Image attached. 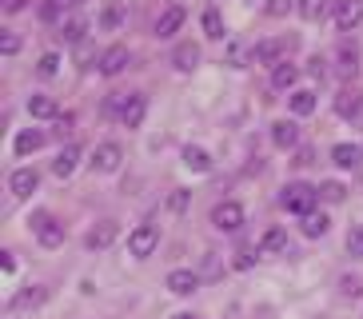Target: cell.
<instances>
[{"label": "cell", "instance_id": "6da1fadb", "mask_svg": "<svg viewBox=\"0 0 363 319\" xmlns=\"http://www.w3.org/2000/svg\"><path fill=\"white\" fill-rule=\"evenodd\" d=\"M315 196H320V188H311V184H288L284 196H279V203H284V212L308 216L315 208Z\"/></svg>", "mask_w": 363, "mask_h": 319}, {"label": "cell", "instance_id": "7a4b0ae2", "mask_svg": "<svg viewBox=\"0 0 363 319\" xmlns=\"http://www.w3.org/2000/svg\"><path fill=\"white\" fill-rule=\"evenodd\" d=\"M33 232H36V240H40L44 247H60L65 244V223L56 220L52 212H36L33 216Z\"/></svg>", "mask_w": 363, "mask_h": 319}, {"label": "cell", "instance_id": "3957f363", "mask_svg": "<svg viewBox=\"0 0 363 319\" xmlns=\"http://www.w3.org/2000/svg\"><path fill=\"white\" fill-rule=\"evenodd\" d=\"M156 247H160V232H156L152 223H140L136 232L128 235V252L136 255V259H148V255L156 252Z\"/></svg>", "mask_w": 363, "mask_h": 319}, {"label": "cell", "instance_id": "277c9868", "mask_svg": "<svg viewBox=\"0 0 363 319\" xmlns=\"http://www.w3.org/2000/svg\"><path fill=\"white\" fill-rule=\"evenodd\" d=\"M212 223L220 228V232H240L244 228V208L235 200H224V203H216V212H212Z\"/></svg>", "mask_w": 363, "mask_h": 319}, {"label": "cell", "instance_id": "5b68a950", "mask_svg": "<svg viewBox=\"0 0 363 319\" xmlns=\"http://www.w3.org/2000/svg\"><path fill=\"white\" fill-rule=\"evenodd\" d=\"M363 21V0H335V28L355 32Z\"/></svg>", "mask_w": 363, "mask_h": 319}, {"label": "cell", "instance_id": "8992f818", "mask_svg": "<svg viewBox=\"0 0 363 319\" xmlns=\"http://www.w3.org/2000/svg\"><path fill=\"white\" fill-rule=\"evenodd\" d=\"M36 188H40V176H36V168H16V172L9 176V191L16 196V200L33 196Z\"/></svg>", "mask_w": 363, "mask_h": 319}, {"label": "cell", "instance_id": "52a82bcc", "mask_svg": "<svg viewBox=\"0 0 363 319\" xmlns=\"http://www.w3.org/2000/svg\"><path fill=\"white\" fill-rule=\"evenodd\" d=\"M120 160H124V148L108 140V144H100V148L92 152V172H116Z\"/></svg>", "mask_w": 363, "mask_h": 319}, {"label": "cell", "instance_id": "ba28073f", "mask_svg": "<svg viewBox=\"0 0 363 319\" xmlns=\"http://www.w3.org/2000/svg\"><path fill=\"white\" fill-rule=\"evenodd\" d=\"M116 235H120V223L116 220H100L96 228L88 232V247H92V252H104V247L116 244Z\"/></svg>", "mask_w": 363, "mask_h": 319}, {"label": "cell", "instance_id": "9c48e42d", "mask_svg": "<svg viewBox=\"0 0 363 319\" xmlns=\"http://www.w3.org/2000/svg\"><path fill=\"white\" fill-rule=\"evenodd\" d=\"M180 28H184V9H180V4H172V9H164L160 16H156V36H160V40L176 36Z\"/></svg>", "mask_w": 363, "mask_h": 319}, {"label": "cell", "instance_id": "30bf717a", "mask_svg": "<svg viewBox=\"0 0 363 319\" xmlns=\"http://www.w3.org/2000/svg\"><path fill=\"white\" fill-rule=\"evenodd\" d=\"M128 60H132L128 48H124V44H112V48L100 56V72H104V76H120L124 68H128Z\"/></svg>", "mask_w": 363, "mask_h": 319}, {"label": "cell", "instance_id": "8fae6325", "mask_svg": "<svg viewBox=\"0 0 363 319\" xmlns=\"http://www.w3.org/2000/svg\"><path fill=\"white\" fill-rule=\"evenodd\" d=\"M144 112H148V96L132 92L128 104H124V112H120V120H124V128H140V124H144Z\"/></svg>", "mask_w": 363, "mask_h": 319}, {"label": "cell", "instance_id": "7c38bea8", "mask_svg": "<svg viewBox=\"0 0 363 319\" xmlns=\"http://www.w3.org/2000/svg\"><path fill=\"white\" fill-rule=\"evenodd\" d=\"M76 160H80V148H76V144H65V148L56 152V160H52V176L68 180V176L76 172Z\"/></svg>", "mask_w": 363, "mask_h": 319}, {"label": "cell", "instance_id": "4fadbf2b", "mask_svg": "<svg viewBox=\"0 0 363 319\" xmlns=\"http://www.w3.org/2000/svg\"><path fill=\"white\" fill-rule=\"evenodd\" d=\"M359 108H363V92H359V88H343V92L335 96V112H340L343 120L359 116Z\"/></svg>", "mask_w": 363, "mask_h": 319}, {"label": "cell", "instance_id": "5bb4252c", "mask_svg": "<svg viewBox=\"0 0 363 319\" xmlns=\"http://www.w3.org/2000/svg\"><path fill=\"white\" fill-rule=\"evenodd\" d=\"M359 160H363V148L359 144H335V148H331V164H335V168H359Z\"/></svg>", "mask_w": 363, "mask_h": 319}, {"label": "cell", "instance_id": "9a60e30c", "mask_svg": "<svg viewBox=\"0 0 363 319\" xmlns=\"http://www.w3.org/2000/svg\"><path fill=\"white\" fill-rule=\"evenodd\" d=\"M288 48H291V40H264V44L252 48V52H256L252 60H256V64H279V56L288 52Z\"/></svg>", "mask_w": 363, "mask_h": 319}, {"label": "cell", "instance_id": "2e32d148", "mask_svg": "<svg viewBox=\"0 0 363 319\" xmlns=\"http://www.w3.org/2000/svg\"><path fill=\"white\" fill-rule=\"evenodd\" d=\"M296 80H299V68H296V64H288V60L272 64V88L288 92V88H296Z\"/></svg>", "mask_w": 363, "mask_h": 319}, {"label": "cell", "instance_id": "e0dca14e", "mask_svg": "<svg viewBox=\"0 0 363 319\" xmlns=\"http://www.w3.org/2000/svg\"><path fill=\"white\" fill-rule=\"evenodd\" d=\"M272 144H276V148H296L299 128L291 124V120H276V124H272Z\"/></svg>", "mask_w": 363, "mask_h": 319}, {"label": "cell", "instance_id": "ac0fdd59", "mask_svg": "<svg viewBox=\"0 0 363 319\" xmlns=\"http://www.w3.org/2000/svg\"><path fill=\"white\" fill-rule=\"evenodd\" d=\"M288 252V232L284 228H267L259 240V255H284Z\"/></svg>", "mask_w": 363, "mask_h": 319}, {"label": "cell", "instance_id": "d6986e66", "mask_svg": "<svg viewBox=\"0 0 363 319\" xmlns=\"http://www.w3.org/2000/svg\"><path fill=\"white\" fill-rule=\"evenodd\" d=\"M196 287H200V276H196V272H184V267H180V272H172V276H168V291H172V296H192Z\"/></svg>", "mask_w": 363, "mask_h": 319}, {"label": "cell", "instance_id": "ffe728a7", "mask_svg": "<svg viewBox=\"0 0 363 319\" xmlns=\"http://www.w3.org/2000/svg\"><path fill=\"white\" fill-rule=\"evenodd\" d=\"M12 148H16V156H33V152L44 148V132H40V128H24Z\"/></svg>", "mask_w": 363, "mask_h": 319}, {"label": "cell", "instance_id": "44dd1931", "mask_svg": "<svg viewBox=\"0 0 363 319\" xmlns=\"http://www.w3.org/2000/svg\"><path fill=\"white\" fill-rule=\"evenodd\" d=\"M172 64H176L180 72H192L196 64H200V48H196L192 40H188V44H176V52H172Z\"/></svg>", "mask_w": 363, "mask_h": 319}, {"label": "cell", "instance_id": "7402d4cb", "mask_svg": "<svg viewBox=\"0 0 363 319\" xmlns=\"http://www.w3.org/2000/svg\"><path fill=\"white\" fill-rule=\"evenodd\" d=\"M328 228H331V220L323 212H308L303 216V223H299V232L308 235V240H320V235H328Z\"/></svg>", "mask_w": 363, "mask_h": 319}, {"label": "cell", "instance_id": "603a6c76", "mask_svg": "<svg viewBox=\"0 0 363 319\" xmlns=\"http://www.w3.org/2000/svg\"><path fill=\"white\" fill-rule=\"evenodd\" d=\"M28 116L33 120H52V116H60V112H56L52 96H28Z\"/></svg>", "mask_w": 363, "mask_h": 319}, {"label": "cell", "instance_id": "cb8c5ba5", "mask_svg": "<svg viewBox=\"0 0 363 319\" xmlns=\"http://www.w3.org/2000/svg\"><path fill=\"white\" fill-rule=\"evenodd\" d=\"M288 104H291L296 116H311V112H315V92H311V88H296Z\"/></svg>", "mask_w": 363, "mask_h": 319}, {"label": "cell", "instance_id": "d4e9b609", "mask_svg": "<svg viewBox=\"0 0 363 319\" xmlns=\"http://www.w3.org/2000/svg\"><path fill=\"white\" fill-rule=\"evenodd\" d=\"M44 296H48L44 287H24V291H16V296H12V308H16V311H24V308H40Z\"/></svg>", "mask_w": 363, "mask_h": 319}, {"label": "cell", "instance_id": "484cf974", "mask_svg": "<svg viewBox=\"0 0 363 319\" xmlns=\"http://www.w3.org/2000/svg\"><path fill=\"white\" fill-rule=\"evenodd\" d=\"M184 168L188 172H212V156L203 148H184Z\"/></svg>", "mask_w": 363, "mask_h": 319}, {"label": "cell", "instance_id": "4316f807", "mask_svg": "<svg viewBox=\"0 0 363 319\" xmlns=\"http://www.w3.org/2000/svg\"><path fill=\"white\" fill-rule=\"evenodd\" d=\"M84 32H88V21H84V16H68V21L60 24V36H65L68 44H80V40H84Z\"/></svg>", "mask_w": 363, "mask_h": 319}, {"label": "cell", "instance_id": "83f0119b", "mask_svg": "<svg viewBox=\"0 0 363 319\" xmlns=\"http://www.w3.org/2000/svg\"><path fill=\"white\" fill-rule=\"evenodd\" d=\"M323 12H328V0H299V16L303 21H323Z\"/></svg>", "mask_w": 363, "mask_h": 319}, {"label": "cell", "instance_id": "f1b7e54d", "mask_svg": "<svg viewBox=\"0 0 363 319\" xmlns=\"http://www.w3.org/2000/svg\"><path fill=\"white\" fill-rule=\"evenodd\" d=\"M203 32H208L212 40H224V16H220L216 9H208V12H203Z\"/></svg>", "mask_w": 363, "mask_h": 319}, {"label": "cell", "instance_id": "f546056e", "mask_svg": "<svg viewBox=\"0 0 363 319\" xmlns=\"http://www.w3.org/2000/svg\"><path fill=\"white\" fill-rule=\"evenodd\" d=\"M340 72L347 76V80L359 72V52H355V48H340Z\"/></svg>", "mask_w": 363, "mask_h": 319}, {"label": "cell", "instance_id": "4dcf8cb0", "mask_svg": "<svg viewBox=\"0 0 363 319\" xmlns=\"http://www.w3.org/2000/svg\"><path fill=\"white\" fill-rule=\"evenodd\" d=\"M343 196H347V188H343L340 180H323V184H320V200H328V203H340Z\"/></svg>", "mask_w": 363, "mask_h": 319}, {"label": "cell", "instance_id": "1f68e13d", "mask_svg": "<svg viewBox=\"0 0 363 319\" xmlns=\"http://www.w3.org/2000/svg\"><path fill=\"white\" fill-rule=\"evenodd\" d=\"M36 72H40L44 80H52V76L60 72V56H56V52H44L40 64H36Z\"/></svg>", "mask_w": 363, "mask_h": 319}, {"label": "cell", "instance_id": "d6a6232c", "mask_svg": "<svg viewBox=\"0 0 363 319\" xmlns=\"http://www.w3.org/2000/svg\"><path fill=\"white\" fill-rule=\"evenodd\" d=\"M340 296H343V299H359V296H363V279L343 276V279H340Z\"/></svg>", "mask_w": 363, "mask_h": 319}, {"label": "cell", "instance_id": "836d02e7", "mask_svg": "<svg viewBox=\"0 0 363 319\" xmlns=\"http://www.w3.org/2000/svg\"><path fill=\"white\" fill-rule=\"evenodd\" d=\"M247 56H256V52H247V44H228V64L232 68H244Z\"/></svg>", "mask_w": 363, "mask_h": 319}, {"label": "cell", "instance_id": "e575fe53", "mask_svg": "<svg viewBox=\"0 0 363 319\" xmlns=\"http://www.w3.org/2000/svg\"><path fill=\"white\" fill-rule=\"evenodd\" d=\"M347 252H352L355 259H363V223H355L352 232H347Z\"/></svg>", "mask_w": 363, "mask_h": 319}, {"label": "cell", "instance_id": "d590c367", "mask_svg": "<svg viewBox=\"0 0 363 319\" xmlns=\"http://www.w3.org/2000/svg\"><path fill=\"white\" fill-rule=\"evenodd\" d=\"M188 203H192V196H188L184 188H176V191L168 196V208H172V212H188Z\"/></svg>", "mask_w": 363, "mask_h": 319}, {"label": "cell", "instance_id": "8d00e7d4", "mask_svg": "<svg viewBox=\"0 0 363 319\" xmlns=\"http://www.w3.org/2000/svg\"><path fill=\"white\" fill-rule=\"evenodd\" d=\"M0 52L16 56V52H21V36H16V32H4V36H0Z\"/></svg>", "mask_w": 363, "mask_h": 319}, {"label": "cell", "instance_id": "74e56055", "mask_svg": "<svg viewBox=\"0 0 363 319\" xmlns=\"http://www.w3.org/2000/svg\"><path fill=\"white\" fill-rule=\"evenodd\" d=\"M235 267H240V272H247V267L256 264V252H247V247H240V252H235V259H232Z\"/></svg>", "mask_w": 363, "mask_h": 319}, {"label": "cell", "instance_id": "f35d334b", "mask_svg": "<svg viewBox=\"0 0 363 319\" xmlns=\"http://www.w3.org/2000/svg\"><path fill=\"white\" fill-rule=\"evenodd\" d=\"M291 0H267V16H288Z\"/></svg>", "mask_w": 363, "mask_h": 319}, {"label": "cell", "instance_id": "ab89813d", "mask_svg": "<svg viewBox=\"0 0 363 319\" xmlns=\"http://www.w3.org/2000/svg\"><path fill=\"white\" fill-rule=\"evenodd\" d=\"M104 28H120V9H116V4L104 9Z\"/></svg>", "mask_w": 363, "mask_h": 319}, {"label": "cell", "instance_id": "60d3db41", "mask_svg": "<svg viewBox=\"0 0 363 319\" xmlns=\"http://www.w3.org/2000/svg\"><path fill=\"white\" fill-rule=\"evenodd\" d=\"M311 160H315V152H311V148H299V152H296V164H299V168H308Z\"/></svg>", "mask_w": 363, "mask_h": 319}, {"label": "cell", "instance_id": "b9f144b4", "mask_svg": "<svg viewBox=\"0 0 363 319\" xmlns=\"http://www.w3.org/2000/svg\"><path fill=\"white\" fill-rule=\"evenodd\" d=\"M24 4H28V0H4V12H21Z\"/></svg>", "mask_w": 363, "mask_h": 319}, {"label": "cell", "instance_id": "7bdbcfd3", "mask_svg": "<svg viewBox=\"0 0 363 319\" xmlns=\"http://www.w3.org/2000/svg\"><path fill=\"white\" fill-rule=\"evenodd\" d=\"M0 267H4V272H12V267H16V259H12V252H4V255H0Z\"/></svg>", "mask_w": 363, "mask_h": 319}, {"label": "cell", "instance_id": "ee69618b", "mask_svg": "<svg viewBox=\"0 0 363 319\" xmlns=\"http://www.w3.org/2000/svg\"><path fill=\"white\" fill-rule=\"evenodd\" d=\"M56 4H68V9H72V4H80V0H56Z\"/></svg>", "mask_w": 363, "mask_h": 319}, {"label": "cell", "instance_id": "f6af8a7d", "mask_svg": "<svg viewBox=\"0 0 363 319\" xmlns=\"http://www.w3.org/2000/svg\"><path fill=\"white\" fill-rule=\"evenodd\" d=\"M176 319H196V315H176Z\"/></svg>", "mask_w": 363, "mask_h": 319}]
</instances>
